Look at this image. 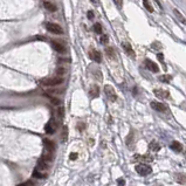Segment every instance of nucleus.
I'll return each instance as SVG.
<instances>
[{
	"instance_id": "obj_1",
	"label": "nucleus",
	"mask_w": 186,
	"mask_h": 186,
	"mask_svg": "<svg viewBox=\"0 0 186 186\" xmlns=\"http://www.w3.org/2000/svg\"><path fill=\"white\" fill-rule=\"evenodd\" d=\"M63 81H65V78L55 76V77H50V78H44V80H42L41 81V84L44 87H56V86L62 84Z\"/></svg>"
},
{
	"instance_id": "obj_2",
	"label": "nucleus",
	"mask_w": 186,
	"mask_h": 186,
	"mask_svg": "<svg viewBox=\"0 0 186 186\" xmlns=\"http://www.w3.org/2000/svg\"><path fill=\"white\" fill-rule=\"evenodd\" d=\"M46 29H47L48 32H50V33L57 34V35L63 34L62 27L59 26L57 23H54V22H47V23H46Z\"/></svg>"
},
{
	"instance_id": "obj_3",
	"label": "nucleus",
	"mask_w": 186,
	"mask_h": 186,
	"mask_svg": "<svg viewBox=\"0 0 186 186\" xmlns=\"http://www.w3.org/2000/svg\"><path fill=\"white\" fill-rule=\"evenodd\" d=\"M104 93H105V95H107V97H108V99H109L110 102H115L117 99L116 91H115L114 87H111L110 84L104 86Z\"/></svg>"
},
{
	"instance_id": "obj_4",
	"label": "nucleus",
	"mask_w": 186,
	"mask_h": 186,
	"mask_svg": "<svg viewBox=\"0 0 186 186\" xmlns=\"http://www.w3.org/2000/svg\"><path fill=\"white\" fill-rule=\"evenodd\" d=\"M56 128H57V123L55 122L54 118H50V120L46 124V127H44V131L46 133H49V135H53L56 130Z\"/></svg>"
},
{
	"instance_id": "obj_5",
	"label": "nucleus",
	"mask_w": 186,
	"mask_h": 186,
	"mask_svg": "<svg viewBox=\"0 0 186 186\" xmlns=\"http://www.w3.org/2000/svg\"><path fill=\"white\" fill-rule=\"evenodd\" d=\"M136 171L137 173L141 175H148L151 172V167L146 164H138L136 166Z\"/></svg>"
},
{
	"instance_id": "obj_6",
	"label": "nucleus",
	"mask_w": 186,
	"mask_h": 186,
	"mask_svg": "<svg viewBox=\"0 0 186 186\" xmlns=\"http://www.w3.org/2000/svg\"><path fill=\"white\" fill-rule=\"evenodd\" d=\"M150 104H151V108L154 109L156 111H159V112H167V111H169L167 107L165 105L164 103H162V102H156V101H152Z\"/></svg>"
},
{
	"instance_id": "obj_7",
	"label": "nucleus",
	"mask_w": 186,
	"mask_h": 186,
	"mask_svg": "<svg viewBox=\"0 0 186 186\" xmlns=\"http://www.w3.org/2000/svg\"><path fill=\"white\" fill-rule=\"evenodd\" d=\"M89 57H90L93 61L97 62V63H99V62L102 61V55H101V53H99V50H96V49H90V52H89Z\"/></svg>"
},
{
	"instance_id": "obj_8",
	"label": "nucleus",
	"mask_w": 186,
	"mask_h": 186,
	"mask_svg": "<svg viewBox=\"0 0 186 186\" xmlns=\"http://www.w3.org/2000/svg\"><path fill=\"white\" fill-rule=\"evenodd\" d=\"M52 47L60 54H65L66 53V46L63 44H61V42H59V41H52Z\"/></svg>"
},
{
	"instance_id": "obj_9",
	"label": "nucleus",
	"mask_w": 186,
	"mask_h": 186,
	"mask_svg": "<svg viewBox=\"0 0 186 186\" xmlns=\"http://www.w3.org/2000/svg\"><path fill=\"white\" fill-rule=\"evenodd\" d=\"M153 158L150 156V154H143V156H141V154H135L133 157H132V160L133 162H151Z\"/></svg>"
},
{
	"instance_id": "obj_10",
	"label": "nucleus",
	"mask_w": 186,
	"mask_h": 186,
	"mask_svg": "<svg viewBox=\"0 0 186 186\" xmlns=\"http://www.w3.org/2000/svg\"><path fill=\"white\" fill-rule=\"evenodd\" d=\"M153 94H154L157 97H159V99H169V97H170V93H169L167 90H163V89H154V90H153Z\"/></svg>"
},
{
	"instance_id": "obj_11",
	"label": "nucleus",
	"mask_w": 186,
	"mask_h": 186,
	"mask_svg": "<svg viewBox=\"0 0 186 186\" xmlns=\"http://www.w3.org/2000/svg\"><path fill=\"white\" fill-rule=\"evenodd\" d=\"M122 47H123V49L125 50V53L129 55L130 57H132V59H135V57H136L135 50L132 49V47L130 46V44H128V42H123V44H122Z\"/></svg>"
},
{
	"instance_id": "obj_12",
	"label": "nucleus",
	"mask_w": 186,
	"mask_h": 186,
	"mask_svg": "<svg viewBox=\"0 0 186 186\" xmlns=\"http://www.w3.org/2000/svg\"><path fill=\"white\" fill-rule=\"evenodd\" d=\"M145 66H146V68H148L150 72H152V73H158V72H159L158 66H157L154 62H152L151 60H145Z\"/></svg>"
},
{
	"instance_id": "obj_13",
	"label": "nucleus",
	"mask_w": 186,
	"mask_h": 186,
	"mask_svg": "<svg viewBox=\"0 0 186 186\" xmlns=\"http://www.w3.org/2000/svg\"><path fill=\"white\" fill-rule=\"evenodd\" d=\"M89 95L94 99V97H99V86H96V84H94V86H91L90 89H89Z\"/></svg>"
},
{
	"instance_id": "obj_14",
	"label": "nucleus",
	"mask_w": 186,
	"mask_h": 186,
	"mask_svg": "<svg viewBox=\"0 0 186 186\" xmlns=\"http://www.w3.org/2000/svg\"><path fill=\"white\" fill-rule=\"evenodd\" d=\"M44 150L55 152V144L52 142V141H49V139H44Z\"/></svg>"
},
{
	"instance_id": "obj_15",
	"label": "nucleus",
	"mask_w": 186,
	"mask_h": 186,
	"mask_svg": "<svg viewBox=\"0 0 186 186\" xmlns=\"http://www.w3.org/2000/svg\"><path fill=\"white\" fill-rule=\"evenodd\" d=\"M44 6L48 12H56V10H57V7L55 6L53 2H50L49 0H46V1H44Z\"/></svg>"
},
{
	"instance_id": "obj_16",
	"label": "nucleus",
	"mask_w": 186,
	"mask_h": 186,
	"mask_svg": "<svg viewBox=\"0 0 186 186\" xmlns=\"http://www.w3.org/2000/svg\"><path fill=\"white\" fill-rule=\"evenodd\" d=\"M38 171H47L48 170V163H46L44 160L40 159L38 162V167H36Z\"/></svg>"
},
{
	"instance_id": "obj_17",
	"label": "nucleus",
	"mask_w": 186,
	"mask_h": 186,
	"mask_svg": "<svg viewBox=\"0 0 186 186\" xmlns=\"http://www.w3.org/2000/svg\"><path fill=\"white\" fill-rule=\"evenodd\" d=\"M170 148H171L173 151H175V152H181V151H183V145L179 142H172V144L170 145Z\"/></svg>"
},
{
	"instance_id": "obj_18",
	"label": "nucleus",
	"mask_w": 186,
	"mask_h": 186,
	"mask_svg": "<svg viewBox=\"0 0 186 186\" xmlns=\"http://www.w3.org/2000/svg\"><path fill=\"white\" fill-rule=\"evenodd\" d=\"M104 52H105V55H107L109 59H111V60L116 57V53H115V50H114L112 47H105Z\"/></svg>"
},
{
	"instance_id": "obj_19",
	"label": "nucleus",
	"mask_w": 186,
	"mask_h": 186,
	"mask_svg": "<svg viewBox=\"0 0 186 186\" xmlns=\"http://www.w3.org/2000/svg\"><path fill=\"white\" fill-rule=\"evenodd\" d=\"M149 149L151 150V151H154V152H158L159 150H160V145L158 144V142H156V141H153L149 144Z\"/></svg>"
},
{
	"instance_id": "obj_20",
	"label": "nucleus",
	"mask_w": 186,
	"mask_h": 186,
	"mask_svg": "<svg viewBox=\"0 0 186 186\" xmlns=\"http://www.w3.org/2000/svg\"><path fill=\"white\" fill-rule=\"evenodd\" d=\"M67 70L66 68H63V67H59L57 69H56V74H57V77H62L63 78V76L66 75Z\"/></svg>"
},
{
	"instance_id": "obj_21",
	"label": "nucleus",
	"mask_w": 186,
	"mask_h": 186,
	"mask_svg": "<svg viewBox=\"0 0 186 186\" xmlns=\"http://www.w3.org/2000/svg\"><path fill=\"white\" fill-rule=\"evenodd\" d=\"M173 13H175V17H177V19H178L179 21L183 22V23L185 22V19H184V15H183V14H181L180 12L177 11V10H175V11H173Z\"/></svg>"
},
{
	"instance_id": "obj_22",
	"label": "nucleus",
	"mask_w": 186,
	"mask_h": 186,
	"mask_svg": "<svg viewBox=\"0 0 186 186\" xmlns=\"http://www.w3.org/2000/svg\"><path fill=\"white\" fill-rule=\"evenodd\" d=\"M125 142H127V145L130 148L131 146V142H133V132H130L129 133V136L127 137V139H125Z\"/></svg>"
},
{
	"instance_id": "obj_23",
	"label": "nucleus",
	"mask_w": 186,
	"mask_h": 186,
	"mask_svg": "<svg viewBox=\"0 0 186 186\" xmlns=\"http://www.w3.org/2000/svg\"><path fill=\"white\" fill-rule=\"evenodd\" d=\"M159 80L162 82H164V83H170V81L172 80V77L170 76V75H162V76L159 77Z\"/></svg>"
},
{
	"instance_id": "obj_24",
	"label": "nucleus",
	"mask_w": 186,
	"mask_h": 186,
	"mask_svg": "<svg viewBox=\"0 0 186 186\" xmlns=\"http://www.w3.org/2000/svg\"><path fill=\"white\" fill-rule=\"evenodd\" d=\"M33 177H35V178H46L47 175H46V173H41L40 171L35 170V171L33 172Z\"/></svg>"
},
{
	"instance_id": "obj_25",
	"label": "nucleus",
	"mask_w": 186,
	"mask_h": 186,
	"mask_svg": "<svg viewBox=\"0 0 186 186\" xmlns=\"http://www.w3.org/2000/svg\"><path fill=\"white\" fill-rule=\"evenodd\" d=\"M143 4H144V6H145V8H146L148 11H149V12H153L152 6L150 5V2H149V0H143Z\"/></svg>"
},
{
	"instance_id": "obj_26",
	"label": "nucleus",
	"mask_w": 186,
	"mask_h": 186,
	"mask_svg": "<svg viewBox=\"0 0 186 186\" xmlns=\"http://www.w3.org/2000/svg\"><path fill=\"white\" fill-rule=\"evenodd\" d=\"M94 31H95V33L102 34V26L99 23H95L94 25Z\"/></svg>"
},
{
	"instance_id": "obj_27",
	"label": "nucleus",
	"mask_w": 186,
	"mask_h": 186,
	"mask_svg": "<svg viewBox=\"0 0 186 186\" xmlns=\"http://www.w3.org/2000/svg\"><path fill=\"white\" fill-rule=\"evenodd\" d=\"M67 137H68V129H67V127H63V130H62V142H66Z\"/></svg>"
},
{
	"instance_id": "obj_28",
	"label": "nucleus",
	"mask_w": 186,
	"mask_h": 186,
	"mask_svg": "<svg viewBox=\"0 0 186 186\" xmlns=\"http://www.w3.org/2000/svg\"><path fill=\"white\" fill-rule=\"evenodd\" d=\"M177 180H178L179 183L184 184V183H185V175H177Z\"/></svg>"
},
{
	"instance_id": "obj_29",
	"label": "nucleus",
	"mask_w": 186,
	"mask_h": 186,
	"mask_svg": "<svg viewBox=\"0 0 186 186\" xmlns=\"http://www.w3.org/2000/svg\"><path fill=\"white\" fill-rule=\"evenodd\" d=\"M114 2H115V5L117 6V8H122L123 7V0H114Z\"/></svg>"
},
{
	"instance_id": "obj_30",
	"label": "nucleus",
	"mask_w": 186,
	"mask_h": 186,
	"mask_svg": "<svg viewBox=\"0 0 186 186\" xmlns=\"http://www.w3.org/2000/svg\"><path fill=\"white\" fill-rule=\"evenodd\" d=\"M108 41H109L108 35H102V36H101V42H102V44H108Z\"/></svg>"
},
{
	"instance_id": "obj_31",
	"label": "nucleus",
	"mask_w": 186,
	"mask_h": 186,
	"mask_svg": "<svg viewBox=\"0 0 186 186\" xmlns=\"http://www.w3.org/2000/svg\"><path fill=\"white\" fill-rule=\"evenodd\" d=\"M77 157H78V154H77L76 152H72V153H70V156H69L70 160H76Z\"/></svg>"
},
{
	"instance_id": "obj_32",
	"label": "nucleus",
	"mask_w": 186,
	"mask_h": 186,
	"mask_svg": "<svg viewBox=\"0 0 186 186\" xmlns=\"http://www.w3.org/2000/svg\"><path fill=\"white\" fill-rule=\"evenodd\" d=\"M117 184H118V186H124L125 185V180H124L123 178H120V179L117 180Z\"/></svg>"
},
{
	"instance_id": "obj_33",
	"label": "nucleus",
	"mask_w": 186,
	"mask_h": 186,
	"mask_svg": "<svg viewBox=\"0 0 186 186\" xmlns=\"http://www.w3.org/2000/svg\"><path fill=\"white\" fill-rule=\"evenodd\" d=\"M77 128H78V130H80V131H83V129L86 128V124L81 122V123H78V127H77Z\"/></svg>"
},
{
	"instance_id": "obj_34",
	"label": "nucleus",
	"mask_w": 186,
	"mask_h": 186,
	"mask_svg": "<svg viewBox=\"0 0 186 186\" xmlns=\"http://www.w3.org/2000/svg\"><path fill=\"white\" fill-rule=\"evenodd\" d=\"M88 18H89L90 20H93V19H94V12H93V11L88 12Z\"/></svg>"
},
{
	"instance_id": "obj_35",
	"label": "nucleus",
	"mask_w": 186,
	"mask_h": 186,
	"mask_svg": "<svg viewBox=\"0 0 186 186\" xmlns=\"http://www.w3.org/2000/svg\"><path fill=\"white\" fill-rule=\"evenodd\" d=\"M90 1H91L93 4H95V5H97V4H99V0H90Z\"/></svg>"
},
{
	"instance_id": "obj_36",
	"label": "nucleus",
	"mask_w": 186,
	"mask_h": 186,
	"mask_svg": "<svg viewBox=\"0 0 186 186\" xmlns=\"http://www.w3.org/2000/svg\"><path fill=\"white\" fill-rule=\"evenodd\" d=\"M158 59H159V60H162V61H163V54H158Z\"/></svg>"
},
{
	"instance_id": "obj_37",
	"label": "nucleus",
	"mask_w": 186,
	"mask_h": 186,
	"mask_svg": "<svg viewBox=\"0 0 186 186\" xmlns=\"http://www.w3.org/2000/svg\"><path fill=\"white\" fill-rule=\"evenodd\" d=\"M44 1H46V0H44Z\"/></svg>"
}]
</instances>
